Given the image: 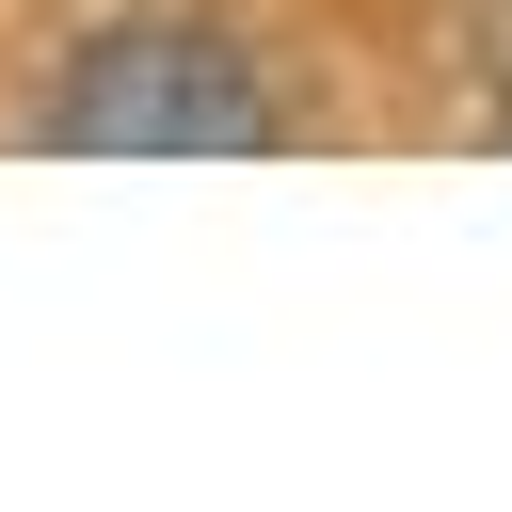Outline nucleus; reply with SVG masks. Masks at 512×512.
Returning a JSON list of instances; mask_svg holds the SVG:
<instances>
[{"mask_svg":"<svg viewBox=\"0 0 512 512\" xmlns=\"http://www.w3.org/2000/svg\"><path fill=\"white\" fill-rule=\"evenodd\" d=\"M48 144H80V160H256V144H288V96L208 16H112L64 48Z\"/></svg>","mask_w":512,"mask_h":512,"instance_id":"nucleus-1","label":"nucleus"},{"mask_svg":"<svg viewBox=\"0 0 512 512\" xmlns=\"http://www.w3.org/2000/svg\"><path fill=\"white\" fill-rule=\"evenodd\" d=\"M480 128H496V144H512V0H496V16H480Z\"/></svg>","mask_w":512,"mask_h":512,"instance_id":"nucleus-2","label":"nucleus"}]
</instances>
